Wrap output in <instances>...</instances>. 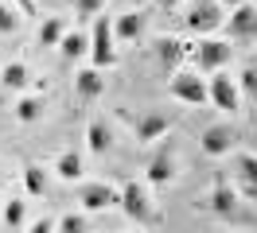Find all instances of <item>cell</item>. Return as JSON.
<instances>
[{
    "mask_svg": "<svg viewBox=\"0 0 257 233\" xmlns=\"http://www.w3.org/2000/svg\"><path fill=\"white\" fill-rule=\"evenodd\" d=\"M63 35H66V20H59V16H47V20L39 24V43L43 47H59Z\"/></svg>",
    "mask_w": 257,
    "mask_h": 233,
    "instance_id": "obj_19",
    "label": "cell"
},
{
    "mask_svg": "<svg viewBox=\"0 0 257 233\" xmlns=\"http://www.w3.org/2000/svg\"><path fill=\"white\" fill-rule=\"evenodd\" d=\"M234 171H238V183L245 186V194H249V198H257V155L241 152L238 159H234Z\"/></svg>",
    "mask_w": 257,
    "mask_h": 233,
    "instance_id": "obj_15",
    "label": "cell"
},
{
    "mask_svg": "<svg viewBox=\"0 0 257 233\" xmlns=\"http://www.w3.org/2000/svg\"><path fill=\"white\" fill-rule=\"evenodd\" d=\"M0 82H4L8 90H24V86L32 82V70H28L24 62H8V66H4V74H0Z\"/></svg>",
    "mask_w": 257,
    "mask_h": 233,
    "instance_id": "obj_20",
    "label": "cell"
},
{
    "mask_svg": "<svg viewBox=\"0 0 257 233\" xmlns=\"http://www.w3.org/2000/svg\"><path fill=\"white\" fill-rule=\"evenodd\" d=\"M164 8H176V4H183V0H160Z\"/></svg>",
    "mask_w": 257,
    "mask_h": 233,
    "instance_id": "obj_31",
    "label": "cell"
},
{
    "mask_svg": "<svg viewBox=\"0 0 257 233\" xmlns=\"http://www.w3.org/2000/svg\"><path fill=\"white\" fill-rule=\"evenodd\" d=\"M86 144H90V152L94 155H105L113 148V132L105 121H90V128H86Z\"/></svg>",
    "mask_w": 257,
    "mask_h": 233,
    "instance_id": "obj_17",
    "label": "cell"
},
{
    "mask_svg": "<svg viewBox=\"0 0 257 233\" xmlns=\"http://www.w3.org/2000/svg\"><path fill=\"white\" fill-rule=\"evenodd\" d=\"M172 179H176V159H172V152H156L152 163H148V183L152 186H168Z\"/></svg>",
    "mask_w": 257,
    "mask_h": 233,
    "instance_id": "obj_13",
    "label": "cell"
},
{
    "mask_svg": "<svg viewBox=\"0 0 257 233\" xmlns=\"http://www.w3.org/2000/svg\"><path fill=\"white\" fill-rule=\"evenodd\" d=\"M222 28V8L218 0H199L187 8V31H199V35H210V31Z\"/></svg>",
    "mask_w": 257,
    "mask_h": 233,
    "instance_id": "obj_6",
    "label": "cell"
},
{
    "mask_svg": "<svg viewBox=\"0 0 257 233\" xmlns=\"http://www.w3.org/2000/svg\"><path fill=\"white\" fill-rule=\"evenodd\" d=\"M222 28L230 39H238V43H253L257 39V4H238L230 20H222Z\"/></svg>",
    "mask_w": 257,
    "mask_h": 233,
    "instance_id": "obj_5",
    "label": "cell"
},
{
    "mask_svg": "<svg viewBox=\"0 0 257 233\" xmlns=\"http://www.w3.org/2000/svg\"><path fill=\"white\" fill-rule=\"evenodd\" d=\"M230 59H234V47L226 43V39H199V47L191 51V62H195L199 74H207V70L218 74Z\"/></svg>",
    "mask_w": 257,
    "mask_h": 233,
    "instance_id": "obj_4",
    "label": "cell"
},
{
    "mask_svg": "<svg viewBox=\"0 0 257 233\" xmlns=\"http://www.w3.org/2000/svg\"><path fill=\"white\" fill-rule=\"evenodd\" d=\"M101 93H105L101 70H78V78H74V97H78V101H97Z\"/></svg>",
    "mask_w": 257,
    "mask_h": 233,
    "instance_id": "obj_11",
    "label": "cell"
},
{
    "mask_svg": "<svg viewBox=\"0 0 257 233\" xmlns=\"http://www.w3.org/2000/svg\"><path fill=\"white\" fill-rule=\"evenodd\" d=\"M90 59H94V70H105L117 62V51H113V20L109 16H94V28H90Z\"/></svg>",
    "mask_w": 257,
    "mask_h": 233,
    "instance_id": "obj_2",
    "label": "cell"
},
{
    "mask_svg": "<svg viewBox=\"0 0 257 233\" xmlns=\"http://www.w3.org/2000/svg\"><path fill=\"white\" fill-rule=\"evenodd\" d=\"M59 47H63L66 59L74 62V59H82V55H90V35H86V31H66L63 39H59Z\"/></svg>",
    "mask_w": 257,
    "mask_h": 233,
    "instance_id": "obj_18",
    "label": "cell"
},
{
    "mask_svg": "<svg viewBox=\"0 0 257 233\" xmlns=\"http://www.w3.org/2000/svg\"><path fill=\"white\" fill-rule=\"evenodd\" d=\"M16 28H20V12H12L8 4H0V31H4V35H12Z\"/></svg>",
    "mask_w": 257,
    "mask_h": 233,
    "instance_id": "obj_27",
    "label": "cell"
},
{
    "mask_svg": "<svg viewBox=\"0 0 257 233\" xmlns=\"http://www.w3.org/2000/svg\"><path fill=\"white\" fill-rule=\"evenodd\" d=\"M148 28V16L145 12H125L113 20V39H141Z\"/></svg>",
    "mask_w": 257,
    "mask_h": 233,
    "instance_id": "obj_12",
    "label": "cell"
},
{
    "mask_svg": "<svg viewBox=\"0 0 257 233\" xmlns=\"http://www.w3.org/2000/svg\"><path fill=\"white\" fill-rule=\"evenodd\" d=\"M207 101H210L214 109H222V113H234V109L241 105V101H238V86L230 82V74H222V70H218V74L210 78V86H207Z\"/></svg>",
    "mask_w": 257,
    "mask_h": 233,
    "instance_id": "obj_7",
    "label": "cell"
},
{
    "mask_svg": "<svg viewBox=\"0 0 257 233\" xmlns=\"http://www.w3.org/2000/svg\"><path fill=\"white\" fill-rule=\"evenodd\" d=\"M55 233H86V217L82 214H66L55 221Z\"/></svg>",
    "mask_w": 257,
    "mask_h": 233,
    "instance_id": "obj_25",
    "label": "cell"
},
{
    "mask_svg": "<svg viewBox=\"0 0 257 233\" xmlns=\"http://www.w3.org/2000/svg\"><path fill=\"white\" fill-rule=\"evenodd\" d=\"M16 117H20L24 124L39 121V117H43V97H35V93H28V97H20V101H16Z\"/></svg>",
    "mask_w": 257,
    "mask_h": 233,
    "instance_id": "obj_22",
    "label": "cell"
},
{
    "mask_svg": "<svg viewBox=\"0 0 257 233\" xmlns=\"http://www.w3.org/2000/svg\"><path fill=\"white\" fill-rule=\"evenodd\" d=\"M183 55H187L183 39H160V43H156V59H160V66H164V70H179Z\"/></svg>",
    "mask_w": 257,
    "mask_h": 233,
    "instance_id": "obj_16",
    "label": "cell"
},
{
    "mask_svg": "<svg viewBox=\"0 0 257 233\" xmlns=\"http://www.w3.org/2000/svg\"><path fill=\"white\" fill-rule=\"evenodd\" d=\"M24 186H28V194H47V175L39 163H28L24 167Z\"/></svg>",
    "mask_w": 257,
    "mask_h": 233,
    "instance_id": "obj_23",
    "label": "cell"
},
{
    "mask_svg": "<svg viewBox=\"0 0 257 233\" xmlns=\"http://www.w3.org/2000/svg\"><path fill=\"white\" fill-rule=\"evenodd\" d=\"M0 183H4V175H0Z\"/></svg>",
    "mask_w": 257,
    "mask_h": 233,
    "instance_id": "obj_33",
    "label": "cell"
},
{
    "mask_svg": "<svg viewBox=\"0 0 257 233\" xmlns=\"http://www.w3.org/2000/svg\"><path fill=\"white\" fill-rule=\"evenodd\" d=\"M241 90H245L249 101H257V62H249V66L241 70Z\"/></svg>",
    "mask_w": 257,
    "mask_h": 233,
    "instance_id": "obj_26",
    "label": "cell"
},
{
    "mask_svg": "<svg viewBox=\"0 0 257 233\" xmlns=\"http://www.w3.org/2000/svg\"><path fill=\"white\" fill-rule=\"evenodd\" d=\"M222 4H230V8H238V4H241V0H222Z\"/></svg>",
    "mask_w": 257,
    "mask_h": 233,
    "instance_id": "obj_32",
    "label": "cell"
},
{
    "mask_svg": "<svg viewBox=\"0 0 257 233\" xmlns=\"http://www.w3.org/2000/svg\"><path fill=\"white\" fill-rule=\"evenodd\" d=\"M168 128H172V121H168L164 113H145V117H137V121H133V132H137V140H141V144L160 140Z\"/></svg>",
    "mask_w": 257,
    "mask_h": 233,
    "instance_id": "obj_10",
    "label": "cell"
},
{
    "mask_svg": "<svg viewBox=\"0 0 257 233\" xmlns=\"http://www.w3.org/2000/svg\"><path fill=\"white\" fill-rule=\"evenodd\" d=\"M28 233H55V221H51V217H39V221H35Z\"/></svg>",
    "mask_w": 257,
    "mask_h": 233,
    "instance_id": "obj_29",
    "label": "cell"
},
{
    "mask_svg": "<svg viewBox=\"0 0 257 233\" xmlns=\"http://www.w3.org/2000/svg\"><path fill=\"white\" fill-rule=\"evenodd\" d=\"M207 206H210L218 217H230L234 210H238V194L226 186V179H218V183H214V190H210V198H207Z\"/></svg>",
    "mask_w": 257,
    "mask_h": 233,
    "instance_id": "obj_14",
    "label": "cell"
},
{
    "mask_svg": "<svg viewBox=\"0 0 257 233\" xmlns=\"http://www.w3.org/2000/svg\"><path fill=\"white\" fill-rule=\"evenodd\" d=\"M78 202L82 210H109V206H117V190L109 183H82Z\"/></svg>",
    "mask_w": 257,
    "mask_h": 233,
    "instance_id": "obj_8",
    "label": "cell"
},
{
    "mask_svg": "<svg viewBox=\"0 0 257 233\" xmlns=\"http://www.w3.org/2000/svg\"><path fill=\"white\" fill-rule=\"evenodd\" d=\"M55 171H59V179H82V155L78 152H63L59 159H55Z\"/></svg>",
    "mask_w": 257,
    "mask_h": 233,
    "instance_id": "obj_21",
    "label": "cell"
},
{
    "mask_svg": "<svg viewBox=\"0 0 257 233\" xmlns=\"http://www.w3.org/2000/svg\"><path fill=\"white\" fill-rule=\"evenodd\" d=\"M199 148L207 155H226L234 148V132H230L226 124H210L207 132H199Z\"/></svg>",
    "mask_w": 257,
    "mask_h": 233,
    "instance_id": "obj_9",
    "label": "cell"
},
{
    "mask_svg": "<svg viewBox=\"0 0 257 233\" xmlns=\"http://www.w3.org/2000/svg\"><path fill=\"white\" fill-rule=\"evenodd\" d=\"M105 0H74V12L78 16H101Z\"/></svg>",
    "mask_w": 257,
    "mask_h": 233,
    "instance_id": "obj_28",
    "label": "cell"
},
{
    "mask_svg": "<svg viewBox=\"0 0 257 233\" xmlns=\"http://www.w3.org/2000/svg\"><path fill=\"white\" fill-rule=\"evenodd\" d=\"M117 206H121L125 217L137 221V225H152V221H156V206H152V198H148V190L141 183L121 186V190H117Z\"/></svg>",
    "mask_w": 257,
    "mask_h": 233,
    "instance_id": "obj_1",
    "label": "cell"
},
{
    "mask_svg": "<svg viewBox=\"0 0 257 233\" xmlns=\"http://www.w3.org/2000/svg\"><path fill=\"white\" fill-rule=\"evenodd\" d=\"M168 93L183 105H203L207 101V82H203L199 70H176L168 78Z\"/></svg>",
    "mask_w": 257,
    "mask_h": 233,
    "instance_id": "obj_3",
    "label": "cell"
},
{
    "mask_svg": "<svg viewBox=\"0 0 257 233\" xmlns=\"http://www.w3.org/2000/svg\"><path fill=\"white\" fill-rule=\"evenodd\" d=\"M20 8V16H35V0H12Z\"/></svg>",
    "mask_w": 257,
    "mask_h": 233,
    "instance_id": "obj_30",
    "label": "cell"
},
{
    "mask_svg": "<svg viewBox=\"0 0 257 233\" xmlns=\"http://www.w3.org/2000/svg\"><path fill=\"white\" fill-rule=\"evenodd\" d=\"M24 221H28V206H24V198H12L4 206V225H8V229H20Z\"/></svg>",
    "mask_w": 257,
    "mask_h": 233,
    "instance_id": "obj_24",
    "label": "cell"
}]
</instances>
